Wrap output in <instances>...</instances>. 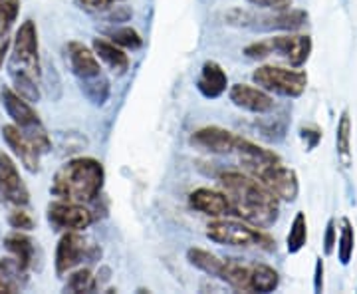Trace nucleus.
<instances>
[{"mask_svg":"<svg viewBox=\"0 0 357 294\" xmlns=\"http://www.w3.org/2000/svg\"><path fill=\"white\" fill-rule=\"evenodd\" d=\"M220 187L229 195L236 217L258 229H270L280 217V199L246 171L220 173Z\"/></svg>","mask_w":357,"mask_h":294,"instance_id":"nucleus-1","label":"nucleus"},{"mask_svg":"<svg viewBox=\"0 0 357 294\" xmlns=\"http://www.w3.org/2000/svg\"><path fill=\"white\" fill-rule=\"evenodd\" d=\"M105 183L102 161L93 157H76L60 167L52 179L50 193L74 203H91L100 197Z\"/></svg>","mask_w":357,"mask_h":294,"instance_id":"nucleus-2","label":"nucleus"},{"mask_svg":"<svg viewBox=\"0 0 357 294\" xmlns=\"http://www.w3.org/2000/svg\"><path fill=\"white\" fill-rule=\"evenodd\" d=\"M8 74L14 90L30 103L40 100V46L38 28L32 20L20 24L13 42Z\"/></svg>","mask_w":357,"mask_h":294,"instance_id":"nucleus-3","label":"nucleus"},{"mask_svg":"<svg viewBox=\"0 0 357 294\" xmlns=\"http://www.w3.org/2000/svg\"><path fill=\"white\" fill-rule=\"evenodd\" d=\"M206 239L217 244L241 247V249H260V251H276V241L266 233V229L252 227L246 221H234L220 217L206 225Z\"/></svg>","mask_w":357,"mask_h":294,"instance_id":"nucleus-4","label":"nucleus"},{"mask_svg":"<svg viewBox=\"0 0 357 294\" xmlns=\"http://www.w3.org/2000/svg\"><path fill=\"white\" fill-rule=\"evenodd\" d=\"M0 102H2L4 112L13 119L14 126L22 129L26 138L38 147L40 154H48L52 149L50 135L44 128L40 115L36 114V110L32 108V103L28 102L26 98H22L14 88H8V86H4L0 90Z\"/></svg>","mask_w":357,"mask_h":294,"instance_id":"nucleus-5","label":"nucleus"},{"mask_svg":"<svg viewBox=\"0 0 357 294\" xmlns=\"http://www.w3.org/2000/svg\"><path fill=\"white\" fill-rule=\"evenodd\" d=\"M232 26H243L258 32H294L298 28L306 24L307 13L304 10H272L270 14H258L241 10V8H232L225 16Z\"/></svg>","mask_w":357,"mask_h":294,"instance_id":"nucleus-6","label":"nucleus"},{"mask_svg":"<svg viewBox=\"0 0 357 294\" xmlns=\"http://www.w3.org/2000/svg\"><path fill=\"white\" fill-rule=\"evenodd\" d=\"M252 80L258 88L284 98H300L307 88V74L300 68L260 66L255 70Z\"/></svg>","mask_w":357,"mask_h":294,"instance_id":"nucleus-7","label":"nucleus"},{"mask_svg":"<svg viewBox=\"0 0 357 294\" xmlns=\"http://www.w3.org/2000/svg\"><path fill=\"white\" fill-rule=\"evenodd\" d=\"M102 256V249L98 244L86 241V237L79 235V230H66L56 247V272L58 277H64L68 272L77 269L84 260H98Z\"/></svg>","mask_w":357,"mask_h":294,"instance_id":"nucleus-8","label":"nucleus"},{"mask_svg":"<svg viewBox=\"0 0 357 294\" xmlns=\"http://www.w3.org/2000/svg\"><path fill=\"white\" fill-rule=\"evenodd\" d=\"M46 217L52 229L56 230H86L93 223V215L84 203H74V201H64L56 199L48 205Z\"/></svg>","mask_w":357,"mask_h":294,"instance_id":"nucleus-9","label":"nucleus"},{"mask_svg":"<svg viewBox=\"0 0 357 294\" xmlns=\"http://www.w3.org/2000/svg\"><path fill=\"white\" fill-rule=\"evenodd\" d=\"M238 140H241V135L232 133L229 129L218 128V126H206V128L192 131L189 141L195 149H201L206 154L230 155L234 154Z\"/></svg>","mask_w":357,"mask_h":294,"instance_id":"nucleus-10","label":"nucleus"},{"mask_svg":"<svg viewBox=\"0 0 357 294\" xmlns=\"http://www.w3.org/2000/svg\"><path fill=\"white\" fill-rule=\"evenodd\" d=\"M256 179L262 181L270 191L286 203H294L300 195V183H298L296 171L292 167L284 166L282 161L264 169L260 175H256Z\"/></svg>","mask_w":357,"mask_h":294,"instance_id":"nucleus-11","label":"nucleus"},{"mask_svg":"<svg viewBox=\"0 0 357 294\" xmlns=\"http://www.w3.org/2000/svg\"><path fill=\"white\" fill-rule=\"evenodd\" d=\"M0 195L14 207L16 205L24 207L30 203V191L24 179L20 177V171L13 161V157L4 152H0Z\"/></svg>","mask_w":357,"mask_h":294,"instance_id":"nucleus-12","label":"nucleus"},{"mask_svg":"<svg viewBox=\"0 0 357 294\" xmlns=\"http://www.w3.org/2000/svg\"><path fill=\"white\" fill-rule=\"evenodd\" d=\"M234 155L238 157V161L243 163L244 171L246 173H250V175H260L264 169L268 167L276 166V163H280V155L276 154V152H272V149H266V147H262V145H258L255 141L250 140H244L241 138L238 140V145H236V149H234Z\"/></svg>","mask_w":357,"mask_h":294,"instance_id":"nucleus-13","label":"nucleus"},{"mask_svg":"<svg viewBox=\"0 0 357 294\" xmlns=\"http://www.w3.org/2000/svg\"><path fill=\"white\" fill-rule=\"evenodd\" d=\"M230 102L236 108H241L244 112L250 114H268L274 110V98L268 94L266 90L258 88V86H250V84H234L229 90Z\"/></svg>","mask_w":357,"mask_h":294,"instance_id":"nucleus-14","label":"nucleus"},{"mask_svg":"<svg viewBox=\"0 0 357 294\" xmlns=\"http://www.w3.org/2000/svg\"><path fill=\"white\" fill-rule=\"evenodd\" d=\"M270 46L274 54H280L282 58L288 60V64L292 68H302L310 60L312 54V38L304 36V34H282V36H274L270 38Z\"/></svg>","mask_w":357,"mask_h":294,"instance_id":"nucleus-15","label":"nucleus"},{"mask_svg":"<svg viewBox=\"0 0 357 294\" xmlns=\"http://www.w3.org/2000/svg\"><path fill=\"white\" fill-rule=\"evenodd\" d=\"M189 205L195 211L203 213L206 217L220 219L234 215L229 195L225 191L208 189V187H199V189L189 193Z\"/></svg>","mask_w":357,"mask_h":294,"instance_id":"nucleus-16","label":"nucleus"},{"mask_svg":"<svg viewBox=\"0 0 357 294\" xmlns=\"http://www.w3.org/2000/svg\"><path fill=\"white\" fill-rule=\"evenodd\" d=\"M66 50H68L70 68H72L74 76L77 78V82H86V80L102 76L103 70L100 66V58L84 42L72 40V42H68Z\"/></svg>","mask_w":357,"mask_h":294,"instance_id":"nucleus-17","label":"nucleus"},{"mask_svg":"<svg viewBox=\"0 0 357 294\" xmlns=\"http://www.w3.org/2000/svg\"><path fill=\"white\" fill-rule=\"evenodd\" d=\"M2 140L6 141V145L13 149V154L20 159V163L24 166L26 171L30 173H38L40 171V152L38 147L22 133V129H18L14 124H8L2 128Z\"/></svg>","mask_w":357,"mask_h":294,"instance_id":"nucleus-18","label":"nucleus"},{"mask_svg":"<svg viewBox=\"0 0 357 294\" xmlns=\"http://www.w3.org/2000/svg\"><path fill=\"white\" fill-rule=\"evenodd\" d=\"M229 88V76L222 70V66L208 60L201 68V74L197 80V90L203 94L206 100H217Z\"/></svg>","mask_w":357,"mask_h":294,"instance_id":"nucleus-19","label":"nucleus"},{"mask_svg":"<svg viewBox=\"0 0 357 294\" xmlns=\"http://www.w3.org/2000/svg\"><path fill=\"white\" fill-rule=\"evenodd\" d=\"M91 50L96 52V56L100 58V62L107 66L115 76H123L129 70V60L128 52L123 50L121 46H117L115 42L105 38H93L91 42Z\"/></svg>","mask_w":357,"mask_h":294,"instance_id":"nucleus-20","label":"nucleus"},{"mask_svg":"<svg viewBox=\"0 0 357 294\" xmlns=\"http://www.w3.org/2000/svg\"><path fill=\"white\" fill-rule=\"evenodd\" d=\"M26 284H28V270L20 267V263L14 256L0 258V293H22Z\"/></svg>","mask_w":357,"mask_h":294,"instance_id":"nucleus-21","label":"nucleus"},{"mask_svg":"<svg viewBox=\"0 0 357 294\" xmlns=\"http://www.w3.org/2000/svg\"><path fill=\"white\" fill-rule=\"evenodd\" d=\"M4 249L26 270H30L34 267V263H36V244H34V241L28 235H24V230H14L10 235H6L4 237Z\"/></svg>","mask_w":357,"mask_h":294,"instance_id":"nucleus-22","label":"nucleus"},{"mask_svg":"<svg viewBox=\"0 0 357 294\" xmlns=\"http://www.w3.org/2000/svg\"><path fill=\"white\" fill-rule=\"evenodd\" d=\"M218 279L238 293H250V265H244L236 258H227L222 263Z\"/></svg>","mask_w":357,"mask_h":294,"instance_id":"nucleus-23","label":"nucleus"},{"mask_svg":"<svg viewBox=\"0 0 357 294\" xmlns=\"http://www.w3.org/2000/svg\"><path fill=\"white\" fill-rule=\"evenodd\" d=\"M280 284V274L264 263L250 265V293H274Z\"/></svg>","mask_w":357,"mask_h":294,"instance_id":"nucleus-24","label":"nucleus"},{"mask_svg":"<svg viewBox=\"0 0 357 294\" xmlns=\"http://www.w3.org/2000/svg\"><path fill=\"white\" fill-rule=\"evenodd\" d=\"M351 131H354L351 117H349V112L344 110L337 119V129H335V149L344 167L351 166Z\"/></svg>","mask_w":357,"mask_h":294,"instance_id":"nucleus-25","label":"nucleus"},{"mask_svg":"<svg viewBox=\"0 0 357 294\" xmlns=\"http://www.w3.org/2000/svg\"><path fill=\"white\" fill-rule=\"evenodd\" d=\"M187 260L191 263L195 269L203 270L204 274L215 277V279H218L220 269H222V263H225V258H220V256L211 253V251L199 249V247H191L187 251Z\"/></svg>","mask_w":357,"mask_h":294,"instance_id":"nucleus-26","label":"nucleus"},{"mask_svg":"<svg viewBox=\"0 0 357 294\" xmlns=\"http://www.w3.org/2000/svg\"><path fill=\"white\" fill-rule=\"evenodd\" d=\"M100 286L98 279L93 277V272L88 267L72 270L68 272V281H66V293H96Z\"/></svg>","mask_w":357,"mask_h":294,"instance_id":"nucleus-27","label":"nucleus"},{"mask_svg":"<svg viewBox=\"0 0 357 294\" xmlns=\"http://www.w3.org/2000/svg\"><path fill=\"white\" fill-rule=\"evenodd\" d=\"M79 90L84 91V96L88 98L89 102L93 105H103V103L109 100V94H112V84L105 74L102 76L93 78V80H86V82H79Z\"/></svg>","mask_w":357,"mask_h":294,"instance_id":"nucleus-28","label":"nucleus"},{"mask_svg":"<svg viewBox=\"0 0 357 294\" xmlns=\"http://www.w3.org/2000/svg\"><path fill=\"white\" fill-rule=\"evenodd\" d=\"M356 251V230L347 217L342 219V229H340V239H337V260L347 267L354 258Z\"/></svg>","mask_w":357,"mask_h":294,"instance_id":"nucleus-29","label":"nucleus"},{"mask_svg":"<svg viewBox=\"0 0 357 294\" xmlns=\"http://www.w3.org/2000/svg\"><path fill=\"white\" fill-rule=\"evenodd\" d=\"M307 243V219L306 213H296V217L292 221V227L288 233V239H286V249L290 255H298Z\"/></svg>","mask_w":357,"mask_h":294,"instance_id":"nucleus-30","label":"nucleus"},{"mask_svg":"<svg viewBox=\"0 0 357 294\" xmlns=\"http://www.w3.org/2000/svg\"><path fill=\"white\" fill-rule=\"evenodd\" d=\"M107 36H109V40L115 42L117 46H121L123 50H137V48L143 46L141 34L135 28H131V26H119V28H114Z\"/></svg>","mask_w":357,"mask_h":294,"instance_id":"nucleus-31","label":"nucleus"},{"mask_svg":"<svg viewBox=\"0 0 357 294\" xmlns=\"http://www.w3.org/2000/svg\"><path fill=\"white\" fill-rule=\"evenodd\" d=\"M20 14V0H2L0 2V40L6 38Z\"/></svg>","mask_w":357,"mask_h":294,"instance_id":"nucleus-32","label":"nucleus"},{"mask_svg":"<svg viewBox=\"0 0 357 294\" xmlns=\"http://www.w3.org/2000/svg\"><path fill=\"white\" fill-rule=\"evenodd\" d=\"M8 223H10V227L16 230H32L34 229V225H36V221L34 217L30 215V213H26L22 207H18L16 205V209L10 211V215H8Z\"/></svg>","mask_w":357,"mask_h":294,"instance_id":"nucleus-33","label":"nucleus"},{"mask_svg":"<svg viewBox=\"0 0 357 294\" xmlns=\"http://www.w3.org/2000/svg\"><path fill=\"white\" fill-rule=\"evenodd\" d=\"M76 6L84 13H103V10H112L115 4L126 2V0H74Z\"/></svg>","mask_w":357,"mask_h":294,"instance_id":"nucleus-34","label":"nucleus"},{"mask_svg":"<svg viewBox=\"0 0 357 294\" xmlns=\"http://www.w3.org/2000/svg\"><path fill=\"white\" fill-rule=\"evenodd\" d=\"M244 54L250 58V60H264L268 56H272V46H270V38L268 40H258V42H252L244 48Z\"/></svg>","mask_w":357,"mask_h":294,"instance_id":"nucleus-35","label":"nucleus"},{"mask_svg":"<svg viewBox=\"0 0 357 294\" xmlns=\"http://www.w3.org/2000/svg\"><path fill=\"white\" fill-rule=\"evenodd\" d=\"M337 247V227H335V219H330L326 225V235H324V253L326 256L333 255Z\"/></svg>","mask_w":357,"mask_h":294,"instance_id":"nucleus-36","label":"nucleus"},{"mask_svg":"<svg viewBox=\"0 0 357 294\" xmlns=\"http://www.w3.org/2000/svg\"><path fill=\"white\" fill-rule=\"evenodd\" d=\"M250 4H255L258 8H266V10H286L292 6V0H246Z\"/></svg>","mask_w":357,"mask_h":294,"instance_id":"nucleus-37","label":"nucleus"},{"mask_svg":"<svg viewBox=\"0 0 357 294\" xmlns=\"http://www.w3.org/2000/svg\"><path fill=\"white\" fill-rule=\"evenodd\" d=\"M302 140L306 141L307 152L314 149L319 143V140H321V129L316 128V126H306V128H302Z\"/></svg>","mask_w":357,"mask_h":294,"instance_id":"nucleus-38","label":"nucleus"},{"mask_svg":"<svg viewBox=\"0 0 357 294\" xmlns=\"http://www.w3.org/2000/svg\"><path fill=\"white\" fill-rule=\"evenodd\" d=\"M314 291L321 293L324 291V260H316V269H314Z\"/></svg>","mask_w":357,"mask_h":294,"instance_id":"nucleus-39","label":"nucleus"},{"mask_svg":"<svg viewBox=\"0 0 357 294\" xmlns=\"http://www.w3.org/2000/svg\"><path fill=\"white\" fill-rule=\"evenodd\" d=\"M10 46H13V42L8 40V36L0 40V70H2V66H4V60H6V56H8Z\"/></svg>","mask_w":357,"mask_h":294,"instance_id":"nucleus-40","label":"nucleus"},{"mask_svg":"<svg viewBox=\"0 0 357 294\" xmlns=\"http://www.w3.org/2000/svg\"><path fill=\"white\" fill-rule=\"evenodd\" d=\"M0 2H2V0H0Z\"/></svg>","mask_w":357,"mask_h":294,"instance_id":"nucleus-41","label":"nucleus"}]
</instances>
